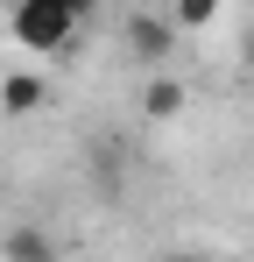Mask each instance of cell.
I'll use <instances>...</instances> for the list:
<instances>
[{
	"instance_id": "cell-4",
	"label": "cell",
	"mask_w": 254,
	"mask_h": 262,
	"mask_svg": "<svg viewBox=\"0 0 254 262\" xmlns=\"http://www.w3.org/2000/svg\"><path fill=\"white\" fill-rule=\"evenodd\" d=\"M0 248H7L14 262H49V255H57V241H49L42 227H7V234H0Z\"/></svg>"
},
{
	"instance_id": "cell-3",
	"label": "cell",
	"mask_w": 254,
	"mask_h": 262,
	"mask_svg": "<svg viewBox=\"0 0 254 262\" xmlns=\"http://www.w3.org/2000/svg\"><path fill=\"white\" fill-rule=\"evenodd\" d=\"M42 99H49V78L42 71H7L0 78V114H36Z\"/></svg>"
},
{
	"instance_id": "cell-2",
	"label": "cell",
	"mask_w": 254,
	"mask_h": 262,
	"mask_svg": "<svg viewBox=\"0 0 254 262\" xmlns=\"http://www.w3.org/2000/svg\"><path fill=\"white\" fill-rule=\"evenodd\" d=\"M176 36H184L176 14H148V7L127 14V57H134V64H163L169 50H176Z\"/></svg>"
},
{
	"instance_id": "cell-8",
	"label": "cell",
	"mask_w": 254,
	"mask_h": 262,
	"mask_svg": "<svg viewBox=\"0 0 254 262\" xmlns=\"http://www.w3.org/2000/svg\"><path fill=\"white\" fill-rule=\"evenodd\" d=\"M127 7H148V0H127Z\"/></svg>"
},
{
	"instance_id": "cell-7",
	"label": "cell",
	"mask_w": 254,
	"mask_h": 262,
	"mask_svg": "<svg viewBox=\"0 0 254 262\" xmlns=\"http://www.w3.org/2000/svg\"><path fill=\"white\" fill-rule=\"evenodd\" d=\"M240 50H247V57H254V29H247V43H240Z\"/></svg>"
},
{
	"instance_id": "cell-6",
	"label": "cell",
	"mask_w": 254,
	"mask_h": 262,
	"mask_svg": "<svg viewBox=\"0 0 254 262\" xmlns=\"http://www.w3.org/2000/svg\"><path fill=\"white\" fill-rule=\"evenodd\" d=\"M219 7H226V0H169L176 29H212V21H219Z\"/></svg>"
},
{
	"instance_id": "cell-5",
	"label": "cell",
	"mask_w": 254,
	"mask_h": 262,
	"mask_svg": "<svg viewBox=\"0 0 254 262\" xmlns=\"http://www.w3.org/2000/svg\"><path fill=\"white\" fill-rule=\"evenodd\" d=\"M141 114H148V121H176V114H184V85H176V78H148Z\"/></svg>"
},
{
	"instance_id": "cell-1",
	"label": "cell",
	"mask_w": 254,
	"mask_h": 262,
	"mask_svg": "<svg viewBox=\"0 0 254 262\" xmlns=\"http://www.w3.org/2000/svg\"><path fill=\"white\" fill-rule=\"evenodd\" d=\"M92 14V0H7V29L29 57H57L78 43V21Z\"/></svg>"
}]
</instances>
